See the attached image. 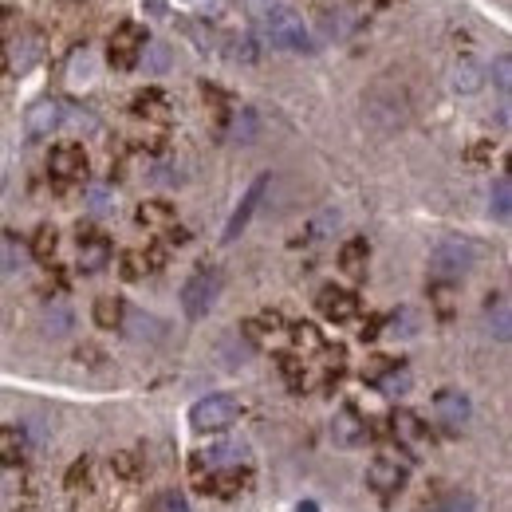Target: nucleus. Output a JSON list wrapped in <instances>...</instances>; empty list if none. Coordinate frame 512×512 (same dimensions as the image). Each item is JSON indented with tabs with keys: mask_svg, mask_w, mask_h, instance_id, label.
I'll return each instance as SVG.
<instances>
[{
	"mask_svg": "<svg viewBox=\"0 0 512 512\" xmlns=\"http://www.w3.org/2000/svg\"><path fill=\"white\" fill-rule=\"evenodd\" d=\"M477 260H481V245H473L465 237H446V241H438V249L430 256V272L438 284H457Z\"/></svg>",
	"mask_w": 512,
	"mask_h": 512,
	"instance_id": "nucleus-1",
	"label": "nucleus"
},
{
	"mask_svg": "<svg viewBox=\"0 0 512 512\" xmlns=\"http://www.w3.org/2000/svg\"><path fill=\"white\" fill-rule=\"evenodd\" d=\"M193 485L205 493V497H217V501H237L249 485H253V469L245 461H233V465H213V469H197L193 473Z\"/></svg>",
	"mask_w": 512,
	"mask_h": 512,
	"instance_id": "nucleus-2",
	"label": "nucleus"
},
{
	"mask_svg": "<svg viewBox=\"0 0 512 512\" xmlns=\"http://www.w3.org/2000/svg\"><path fill=\"white\" fill-rule=\"evenodd\" d=\"M260 24V32H264V40L268 44H276V48H284V52H308L312 48V36H308V28H304V20L292 12V8H272L264 20H256Z\"/></svg>",
	"mask_w": 512,
	"mask_h": 512,
	"instance_id": "nucleus-3",
	"label": "nucleus"
},
{
	"mask_svg": "<svg viewBox=\"0 0 512 512\" xmlns=\"http://www.w3.org/2000/svg\"><path fill=\"white\" fill-rule=\"evenodd\" d=\"M241 418V402L233 394H205L190 406L193 434H221Z\"/></svg>",
	"mask_w": 512,
	"mask_h": 512,
	"instance_id": "nucleus-4",
	"label": "nucleus"
},
{
	"mask_svg": "<svg viewBox=\"0 0 512 512\" xmlns=\"http://www.w3.org/2000/svg\"><path fill=\"white\" fill-rule=\"evenodd\" d=\"M221 272L217 268H197L190 280L182 284V312H186V320H205L209 316V308L217 304V296H221Z\"/></svg>",
	"mask_w": 512,
	"mask_h": 512,
	"instance_id": "nucleus-5",
	"label": "nucleus"
},
{
	"mask_svg": "<svg viewBox=\"0 0 512 512\" xmlns=\"http://www.w3.org/2000/svg\"><path fill=\"white\" fill-rule=\"evenodd\" d=\"M406 477H410V461L406 457H375L367 465V489L379 497V501H394L402 489H406Z\"/></svg>",
	"mask_w": 512,
	"mask_h": 512,
	"instance_id": "nucleus-6",
	"label": "nucleus"
},
{
	"mask_svg": "<svg viewBox=\"0 0 512 512\" xmlns=\"http://www.w3.org/2000/svg\"><path fill=\"white\" fill-rule=\"evenodd\" d=\"M146 28H138V24H119L115 32H111V44H107V56H111V67L115 71H130V67H138V60L146 56Z\"/></svg>",
	"mask_w": 512,
	"mask_h": 512,
	"instance_id": "nucleus-7",
	"label": "nucleus"
},
{
	"mask_svg": "<svg viewBox=\"0 0 512 512\" xmlns=\"http://www.w3.org/2000/svg\"><path fill=\"white\" fill-rule=\"evenodd\" d=\"M87 170H91V162H87V150H83L79 142H60V146H52V154H48V174H52L60 186H79V182L87 178Z\"/></svg>",
	"mask_w": 512,
	"mask_h": 512,
	"instance_id": "nucleus-8",
	"label": "nucleus"
},
{
	"mask_svg": "<svg viewBox=\"0 0 512 512\" xmlns=\"http://www.w3.org/2000/svg\"><path fill=\"white\" fill-rule=\"evenodd\" d=\"M434 418H438V426H442L446 434H461V430L469 426V418H473L469 394H465V390H438V398H434Z\"/></svg>",
	"mask_w": 512,
	"mask_h": 512,
	"instance_id": "nucleus-9",
	"label": "nucleus"
},
{
	"mask_svg": "<svg viewBox=\"0 0 512 512\" xmlns=\"http://www.w3.org/2000/svg\"><path fill=\"white\" fill-rule=\"evenodd\" d=\"M316 308H320V316L327 323L359 320V296H355L351 288H335V284H327V288H320V296H316Z\"/></svg>",
	"mask_w": 512,
	"mask_h": 512,
	"instance_id": "nucleus-10",
	"label": "nucleus"
},
{
	"mask_svg": "<svg viewBox=\"0 0 512 512\" xmlns=\"http://www.w3.org/2000/svg\"><path fill=\"white\" fill-rule=\"evenodd\" d=\"M331 438H335V446H343V449L363 446V442L371 438V422H367L355 406H343V410L335 414V422H331Z\"/></svg>",
	"mask_w": 512,
	"mask_h": 512,
	"instance_id": "nucleus-11",
	"label": "nucleus"
},
{
	"mask_svg": "<svg viewBox=\"0 0 512 512\" xmlns=\"http://www.w3.org/2000/svg\"><path fill=\"white\" fill-rule=\"evenodd\" d=\"M390 426H394V438H398V446L406 449L410 457H414V453H422V449H430V426H426L418 414H410V410H398V414L390 418Z\"/></svg>",
	"mask_w": 512,
	"mask_h": 512,
	"instance_id": "nucleus-12",
	"label": "nucleus"
},
{
	"mask_svg": "<svg viewBox=\"0 0 512 512\" xmlns=\"http://www.w3.org/2000/svg\"><path fill=\"white\" fill-rule=\"evenodd\" d=\"M264 190H268V178H256L253 186L245 190L241 205H237V209H233V217L225 221V233H221V241H225V245H233V241L249 229V221H253V213H256V205H260V197H264Z\"/></svg>",
	"mask_w": 512,
	"mask_h": 512,
	"instance_id": "nucleus-13",
	"label": "nucleus"
},
{
	"mask_svg": "<svg viewBox=\"0 0 512 512\" xmlns=\"http://www.w3.org/2000/svg\"><path fill=\"white\" fill-rule=\"evenodd\" d=\"M60 123H64V107H60L56 99H40V103H32L28 115H24V127H28L32 138H48Z\"/></svg>",
	"mask_w": 512,
	"mask_h": 512,
	"instance_id": "nucleus-14",
	"label": "nucleus"
},
{
	"mask_svg": "<svg viewBox=\"0 0 512 512\" xmlns=\"http://www.w3.org/2000/svg\"><path fill=\"white\" fill-rule=\"evenodd\" d=\"M107 264H111V241L103 233H95V229L79 233V268L83 272H99Z\"/></svg>",
	"mask_w": 512,
	"mask_h": 512,
	"instance_id": "nucleus-15",
	"label": "nucleus"
},
{
	"mask_svg": "<svg viewBox=\"0 0 512 512\" xmlns=\"http://www.w3.org/2000/svg\"><path fill=\"white\" fill-rule=\"evenodd\" d=\"M134 221H138V229H146V233H170L174 221H178V213H174V205H166V201H142V205L134 209Z\"/></svg>",
	"mask_w": 512,
	"mask_h": 512,
	"instance_id": "nucleus-16",
	"label": "nucleus"
},
{
	"mask_svg": "<svg viewBox=\"0 0 512 512\" xmlns=\"http://www.w3.org/2000/svg\"><path fill=\"white\" fill-rule=\"evenodd\" d=\"M130 111H134L138 119H146V123H166V119H170V99L150 87V91H138V95H134Z\"/></svg>",
	"mask_w": 512,
	"mask_h": 512,
	"instance_id": "nucleus-17",
	"label": "nucleus"
},
{
	"mask_svg": "<svg viewBox=\"0 0 512 512\" xmlns=\"http://www.w3.org/2000/svg\"><path fill=\"white\" fill-rule=\"evenodd\" d=\"M367 264H371V245H367V237H351V241L339 249V268H343L351 280L367 276Z\"/></svg>",
	"mask_w": 512,
	"mask_h": 512,
	"instance_id": "nucleus-18",
	"label": "nucleus"
},
{
	"mask_svg": "<svg viewBox=\"0 0 512 512\" xmlns=\"http://www.w3.org/2000/svg\"><path fill=\"white\" fill-rule=\"evenodd\" d=\"M24 457H28V430L0 426V465H20Z\"/></svg>",
	"mask_w": 512,
	"mask_h": 512,
	"instance_id": "nucleus-19",
	"label": "nucleus"
},
{
	"mask_svg": "<svg viewBox=\"0 0 512 512\" xmlns=\"http://www.w3.org/2000/svg\"><path fill=\"white\" fill-rule=\"evenodd\" d=\"M383 371H375L371 375V383L375 390H383L386 398H398V394H406L410 390V371L402 367V363H379Z\"/></svg>",
	"mask_w": 512,
	"mask_h": 512,
	"instance_id": "nucleus-20",
	"label": "nucleus"
},
{
	"mask_svg": "<svg viewBox=\"0 0 512 512\" xmlns=\"http://www.w3.org/2000/svg\"><path fill=\"white\" fill-rule=\"evenodd\" d=\"M245 335H249V339H256V343H268V339L288 335V323L280 320L276 312H264V316H256V320L245 323Z\"/></svg>",
	"mask_w": 512,
	"mask_h": 512,
	"instance_id": "nucleus-21",
	"label": "nucleus"
},
{
	"mask_svg": "<svg viewBox=\"0 0 512 512\" xmlns=\"http://www.w3.org/2000/svg\"><path fill=\"white\" fill-rule=\"evenodd\" d=\"M154 268H162V253H158V249H138V253L123 256V276H127V280H142V276L154 272Z\"/></svg>",
	"mask_w": 512,
	"mask_h": 512,
	"instance_id": "nucleus-22",
	"label": "nucleus"
},
{
	"mask_svg": "<svg viewBox=\"0 0 512 512\" xmlns=\"http://www.w3.org/2000/svg\"><path fill=\"white\" fill-rule=\"evenodd\" d=\"M95 323L107 327V331L123 327V323H127V304H123L119 296H99V300H95Z\"/></svg>",
	"mask_w": 512,
	"mask_h": 512,
	"instance_id": "nucleus-23",
	"label": "nucleus"
},
{
	"mask_svg": "<svg viewBox=\"0 0 512 512\" xmlns=\"http://www.w3.org/2000/svg\"><path fill=\"white\" fill-rule=\"evenodd\" d=\"M485 320H489V331H493L501 343L509 339V300H505V292L489 296V304H485Z\"/></svg>",
	"mask_w": 512,
	"mask_h": 512,
	"instance_id": "nucleus-24",
	"label": "nucleus"
},
{
	"mask_svg": "<svg viewBox=\"0 0 512 512\" xmlns=\"http://www.w3.org/2000/svg\"><path fill=\"white\" fill-rule=\"evenodd\" d=\"M489 209H493V217H497V221H509V213H512V182H509V174H501V178L493 182Z\"/></svg>",
	"mask_w": 512,
	"mask_h": 512,
	"instance_id": "nucleus-25",
	"label": "nucleus"
},
{
	"mask_svg": "<svg viewBox=\"0 0 512 512\" xmlns=\"http://www.w3.org/2000/svg\"><path fill=\"white\" fill-rule=\"evenodd\" d=\"M56 249H60V233H56L52 225H40V229H36V237H32V256L48 264V260L56 256Z\"/></svg>",
	"mask_w": 512,
	"mask_h": 512,
	"instance_id": "nucleus-26",
	"label": "nucleus"
},
{
	"mask_svg": "<svg viewBox=\"0 0 512 512\" xmlns=\"http://www.w3.org/2000/svg\"><path fill=\"white\" fill-rule=\"evenodd\" d=\"M430 512H477V501H473L469 493H461V489H449V493H442V497L430 505Z\"/></svg>",
	"mask_w": 512,
	"mask_h": 512,
	"instance_id": "nucleus-27",
	"label": "nucleus"
},
{
	"mask_svg": "<svg viewBox=\"0 0 512 512\" xmlns=\"http://www.w3.org/2000/svg\"><path fill=\"white\" fill-rule=\"evenodd\" d=\"M146 512H193L190 509V501L178 493V489H162L150 505H146Z\"/></svg>",
	"mask_w": 512,
	"mask_h": 512,
	"instance_id": "nucleus-28",
	"label": "nucleus"
},
{
	"mask_svg": "<svg viewBox=\"0 0 512 512\" xmlns=\"http://www.w3.org/2000/svg\"><path fill=\"white\" fill-rule=\"evenodd\" d=\"M241 4L249 8V16H253V20H264V16H268L272 8H280L284 0H241Z\"/></svg>",
	"mask_w": 512,
	"mask_h": 512,
	"instance_id": "nucleus-29",
	"label": "nucleus"
},
{
	"mask_svg": "<svg viewBox=\"0 0 512 512\" xmlns=\"http://www.w3.org/2000/svg\"><path fill=\"white\" fill-rule=\"evenodd\" d=\"M473 87H481V71L465 64V71H457V91H473Z\"/></svg>",
	"mask_w": 512,
	"mask_h": 512,
	"instance_id": "nucleus-30",
	"label": "nucleus"
},
{
	"mask_svg": "<svg viewBox=\"0 0 512 512\" xmlns=\"http://www.w3.org/2000/svg\"><path fill=\"white\" fill-rule=\"evenodd\" d=\"M512 71V64H509V56H501V60H497V83H501V91H509V75Z\"/></svg>",
	"mask_w": 512,
	"mask_h": 512,
	"instance_id": "nucleus-31",
	"label": "nucleus"
},
{
	"mask_svg": "<svg viewBox=\"0 0 512 512\" xmlns=\"http://www.w3.org/2000/svg\"><path fill=\"white\" fill-rule=\"evenodd\" d=\"M8 83V56H4V48H0V87Z\"/></svg>",
	"mask_w": 512,
	"mask_h": 512,
	"instance_id": "nucleus-32",
	"label": "nucleus"
},
{
	"mask_svg": "<svg viewBox=\"0 0 512 512\" xmlns=\"http://www.w3.org/2000/svg\"><path fill=\"white\" fill-rule=\"evenodd\" d=\"M375 4H394V0H375Z\"/></svg>",
	"mask_w": 512,
	"mask_h": 512,
	"instance_id": "nucleus-33",
	"label": "nucleus"
}]
</instances>
